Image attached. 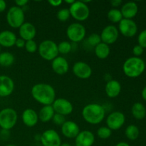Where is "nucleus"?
<instances>
[{
  "label": "nucleus",
  "instance_id": "1",
  "mask_svg": "<svg viewBox=\"0 0 146 146\" xmlns=\"http://www.w3.org/2000/svg\"><path fill=\"white\" fill-rule=\"evenodd\" d=\"M33 98L44 106L52 105L56 100V91L52 86L48 84H35L31 91Z\"/></svg>",
  "mask_w": 146,
  "mask_h": 146
},
{
  "label": "nucleus",
  "instance_id": "2",
  "mask_svg": "<svg viewBox=\"0 0 146 146\" xmlns=\"http://www.w3.org/2000/svg\"><path fill=\"white\" fill-rule=\"evenodd\" d=\"M82 116L85 121L92 125H96L102 122L106 115L105 108L98 104H90L82 110Z\"/></svg>",
  "mask_w": 146,
  "mask_h": 146
},
{
  "label": "nucleus",
  "instance_id": "3",
  "mask_svg": "<svg viewBox=\"0 0 146 146\" xmlns=\"http://www.w3.org/2000/svg\"><path fill=\"white\" fill-rule=\"evenodd\" d=\"M145 69V63L140 57H130L125 60L123 66V71L129 78L140 76Z\"/></svg>",
  "mask_w": 146,
  "mask_h": 146
},
{
  "label": "nucleus",
  "instance_id": "4",
  "mask_svg": "<svg viewBox=\"0 0 146 146\" xmlns=\"http://www.w3.org/2000/svg\"><path fill=\"white\" fill-rule=\"evenodd\" d=\"M38 54L46 61H53L58 56V46L52 40H44L38 47Z\"/></svg>",
  "mask_w": 146,
  "mask_h": 146
},
{
  "label": "nucleus",
  "instance_id": "5",
  "mask_svg": "<svg viewBox=\"0 0 146 146\" xmlns=\"http://www.w3.org/2000/svg\"><path fill=\"white\" fill-rule=\"evenodd\" d=\"M18 115L17 111L11 108H6L0 111V127L9 131L17 124Z\"/></svg>",
  "mask_w": 146,
  "mask_h": 146
},
{
  "label": "nucleus",
  "instance_id": "6",
  "mask_svg": "<svg viewBox=\"0 0 146 146\" xmlns=\"http://www.w3.org/2000/svg\"><path fill=\"white\" fill-rule=\"evenodd\" d=\"M25 14L24 10L20 7L14 6L8 10L7 21L9 25L14 29H19L24 23Z\"/></svg>",
  "mask_w": 146,
  "mask_h": 146
},
{
  "label": "nucleus",
  "instance_id": "7",
  "mask_svg": "<svg viewBox=\"0 0 146 146\" xmlns=\"http://www.w3.org/2000/svg\"><path fill=\"white\" fill-rule=\"evenodd\" d=\"M68 9L71 17L78 21H84L89 17V7L81 1H75Z\"/></svg>",
  "mask_w": 146,
  "mask_h": 146
},
{
  "label": "nucleus",
  "instance_id": "8",
  "mask_svg": "<svg viewBox=\"0 0 146 146\" xmlns=\"http://www.w3.org/2000/svg\"><path fill=\"white\" fill-rule=\"evenodd\" d=\"M86 31L83 24L80 23H73L70 24L66 29V36L70 41L78 43L85 38Z\"/></svg>",
  "mask_w": 146,
  "mask_h": 146
},
{
  "label": "nucleus",
  "instance_id": "9",
  "mask_svg": "<svg viewBox=\"0 0 146 146\" xmlns=\"http://www.w3.org/2000/svg\"><path fill=\"white\" fill-rule=\"evenodd\" d=\"M40 141L43 146H60L61 144V137L54 129L44 131L40 137Z\"/></svg>",
  "mask_w": 146,
  "mask_h": 146
},
{
  "label": "nucleus",
  "instance_id": "10",
  "mask_svg": "<svg viewBox=\"0 0 146 146\" xmlns=\"http://www.w3.org/2000/svg\"><path fill=\"white\" fill-rule=\"evenodd\" d=\"M118 31L125 37H133L137 34L138 26L133 19H123L118 23Z\"/></svg>",
  "mask_w": 146,
  "mask_h": 146
},
{
  "label": "nucleus",
  "instance_id": "11",
  "mask_svg": "<svg viewBox=\"0 0 146 146\" xmlns=\"http://www.w3.org/2000/svg\"><path fill=\"white\" fill-rule=\"evenodd\" d=\"M125 121V115L120 111H115L108 115L106 119V125L111 131L120 129L124 125Z\"/></svg>",
  "mask_w": 146,
  "mask_h": 146
},
{
  "label": "nucleus",
  "instance_id": "12",
  "mask_svg": "<svg viewBox=\"0 0 146 146\" xmlns=\"http://www.w3.org/2000/svg\"><path fill=\"white\" fill-rule=\"evenodd\" d=\"M51 106L55 113L61 114L64 116L71 114L74 110L72 104L65 98H56Z\"/></svg>",
  "mask_w": 146,
  "mask_h": 146
},
{
  "label": "nucleus",
  "instance_id": "13",
  "mask_svg": "<svg viewBox=\"0 0 146 146\" xmlns=\"http://www.w3.org/2000/svg\"><path fill=\"white\" fill-rule=\"evenodd\" d=\"M101 41L108 44H114L118 40L119 31L116 27L113 25H108L102 30L101 34Z\"/></svg>",
  "mask_w": 146,
  "mask_h": 146
},
{
  "label": "nucleus",
  "instance_id": "14",
  "mask_svg": "<svg viewBox=\"0 0 146 146\" xmlns=\"http://www.w3.org/2000/svg\"><path fill=\"white\" fill-rule=\"evenodd\" d=\"M73 73L74 75L81 79L88 78L92 74V68L84 61H77L73 66Z\"/></svg>",
  "mask_w": 146,
  "mask_h": 146
},
{
  "label": "nucleus",
  "instance_id": "15",
  "mask_svg": "<svg viewBox=\"0 0 146 146\" xmlns=\"http://www.w3.org/2000/svg\"><path fill=\"white\" fill-rule=\"evenodd\" d=\"M95 142V136L89 131H80L75 138L76 146H92Z\"/></svg>",
  "mask_w": 146,
  "mask_h": 146
},
{
  "label": "nucleus",
  "instance_id": "16",
  "mask_svg": "<svg viewBox=\"0 0 146 146\" xmlns=\"http://www.w3.org/2000/svg\"><path fill=\"white\" fill-rule=\"evenodd\" d=\"M19 34L20 38L24 39L25 41L34 40L36 34V29L31 23L24 22L19 28Z\"/></svg>",
  "mask_w": 146,
  "mask_h": 146
},
{
  "label": "nucleus",
  "instance_id": "17",
  "mask_svg": "<svg viewBox=\"0 0 146 146\" xmlns=\"http://www.w3.org/2000/svg\"><path fill=\"white\" fill-rule=\"evenodd\" d=\"M14 89V83L7 76H0V97H7L11 95Z\"/></svg>",
  "mask_w": 146,
  "mask_h": 146
},
{
  "label": "nucleus",
  "instance_id": "18",
  "mask_svg": "<svg viewBox=\"0 0 146 146\" xmlns=\"http://www.w3.org/2000/svg\"><path fill=\"white\" fill-rule=\"evenodd\" d=\"M61 133L67 138H76L80 133V128L76 123L67 121L61 125Z\"/></svg>",
  "mask_w": 146,
  "mask_h": 146
},
{
  "label": "nucleus",
  "instance_id": "19",
  "mask_svg": "<svg viewBox=\"0 0 146 146\" xmlns=\"http://www.w3.org/2000/svg\"><path fill=\"white\" fill-rule=\"evenodd\" d=\"M51 68L54 73L58 75H64L66 74L69 68V65L65 58L57 56L51 63Z\"/></svg>",
  "mask_w": 146,
  "mask_h": 146
},
{
  "label": "nucleus",
  "instance_id": "20",
  "mask_svg": "<svg viewBox=\"0 0 146 146\" xmlns=\"http://www.w3.org/2000/svg\"><path fill=\"white\" fill-rule=\"evenodd\" d=\"M21 118L24 125L29 128L35 126L38 121V113L31 108H27L24 110L22 113Z\"/></svg>",
  "mask_w": 146,
  "mask_h": 146
},
{
  "label": "nucleus",
  "instance_id": "21",
  "mask_svg": "<svg viewBox=\"0 0 146 146\" xmlns=\"http://www.w3.org/2000/svg\"><path fill=\"white\" fill-rule=\"evenodd\" d=\"M121 11L123 19H132L138 14V7L134 1H128L122 6Z\"/></svg>",
  "mask_w": 146,
  "mask_h": 146
},
{
  "label": "nucleus",
  "instance_id": "22",
  "mask_svg": "<svg viewBox=\"0 0 146 146\" xmlns=\"http://www.w3.org/2000/svg\"><path fill=\"white\" fill-rule=\"evenodd\" d=\"M17 38L16 34L11 31H3L0 33V46L10 48L15 46Z\"/></svg>",
  "mask_w": 146,
  "mask_h": 146
},
{
  "label": "nucleus",
  "instance_id": "23",
  "mask_svg": "<svg viewBox=\"0 0 146 146\" xmlns=\"http://www.w3.org/2000/svg\"><path fill=\"white\" fill-rule=\"evenodd\" d=\"M105 91L109 98H116L121 91V85L116 80H110L105 86Z\"/></svg>",
  "mask_w": 146,
  "mask_h": 146
},
{
  "label": "nucleus",
  "instance_id": "24",
  "mask_svg": "<svg viewBox=\"0 0 146 146\" xmlns=\"http://www.w3.org/2000/svg\"><path fill=\"white\" fill-rule=\"evenodd\" d=\"M55 114L52 106H44L38 113V119L43 123H47L52 120Z\"/></svg>",
  "mask_w": 146,
  "mask_h": 146
},
{
  "label": "nucleus",
  "instance_id": "25",
  "mask_svg": "<svg viewBox=\"0 0 146 146\" xmlns=\"http://www.w3.org/2000/svg\"><path fill=\"white\" fill-rule=\"evenodd\" d=\"M131 113L135 119L142 120L146 115V108L141 103H135L133 105Z\"/></svg>",
  "mask_w": 146,
  "mask_h": 146
},
{
  "label": "nucleus",
  "instance_id": "26",
  "mask_svg": "<svg viewBox=\"0 0 146 146\" xmlns=\"http://www.w3.org/2000/svg\"><path fill=\"white\" fill-rule=\"evenodd\" d=\"M111 49L108 44L105 43H100L95 47V54L100 59H106L109 56Z\"/></svg>",
  "mask_w": 146,
  "mask_h": 146
},
{
  "label": "nucleus",
  "instance_id": "27",
  "mask_svg": "<svg viewBox=\"0 0 146 146\" xmlns=\"http://www.w3.org/2000/svg\"><path fill=\"white\" fill-rule=\"evenodd\" d=\"M14 56L9 52L0 53V65L2 66H9L14 62Z\"/></svg>",
  "mask_w": 146,
  "mask_h": 146
},
{
  "label": "nucleus",
  "instance_id": "28",
  "mask_svg": "<svg viewBox=\"0 0 146 146\" xmlns=\"http://www.w3.org/2000/svg\"><path fill=\"white\" fill-rule=\"evenodd\" d=\"M125 134L128 139L131 141H135L139 136L140 131L136 125H130L125 128Z\"/></svg>",
  "mask_w": 146,
  "mask_h": 146
},
{
  "label": "nucleus",
  "instance_id": "29",
  "mask_svg": "<svg viewBox=\"0 0 146 146\" xmlns=\"http://www.w3.org/2000/svg\"><path fill=\"white\" fill-rule=\"evenodd\" d=\"M108 20L112 23H119L123 19L121 10L118 9H111L107 14Z\"/></svg>",
  "mask_w": 146,
  "mask_h": 146
},
{
  "label": "nucleus",
  "instance_id": "30",
  "mask_svg": "<svg viewBox=\"0 0 146 146\" xmlns=\"http://www.w3.org/2000/svg\"><path fill=\"white\" fill-rule=\"evenodd\" d=\"M57 46H58V54L60 53L61 54H67L71 52V49H72L71 44L66 41H61Z\"/></svg>",
  "mask_w": 146,
  "mask_h": 146
},
{
  "label": "nucleus",
  "instance_id": "31",
  "mask_svg": "<svg viewBox=\"0 0 146 146\" xmlns=\"http://www.w3.org/2000/svg\"><path fill=\"white\" fill-rule=\"evenodd\" d=\"M112 134V131L106 126L100 127L97 131V135L101 139H108L111 137Z\"/></svg>",
  "mask_w": 146,
  "mask_h": 146
},
{
  "label": "nucleus",
  "instance_id": "32",
  "mask_svg": "<svg viewBox=\"0 0 146 146\" xmlns=\"http://www.w3.org/2000/svg\"><path fill=\"white\" fill-rule=\"evenodd\" d=\"M56 17L57 19H58L60 21H63V22H64V21H67V20L70 18V17H71L69 9L66 8H64L58 10V11L57 12Z\"/></svg>",
  "mask_w": 146,
  "mask_h": 146
},
{
  "label": "nucleus",
  "instance_id": "33",
  "mask_svg": "<svg viewBox=\"0 0 146 146\" xmlns=\"http://www.w3.org/2000/svg\"><path fill=\"white\" fill-rule=\"evenodd\" d=\"M88 44L92 46H96L98 44H99L100 43H101V36L98 34H96V33H93L91 35L88 36V39H87Z\"/></svg>",
  "mask_w": 146,
  "mask_h": 146
},
{
  "label": "nucleus",
  "instance_id": "34",
  "mask_svg": "<svg viewBox=\"0 0 146 146\" xmlns=\"http://www.w3.org/2000/svg\"><path fill=\"white\" fill-rule=\"evenodd\" d=\"M24 48L27 52L30 54H34L38 50V45L34 40H29V41H26Z\"/></svg>",
  "mask_w": 146,
  "mask_h": 146
},
{
  "label": "nucleus",
  "instance_id": "35",
  "mask_svg": "<svg viewBox=\"0 0 146 146\" xmlns=\"http://www.w3.org/2000/svg\"><path fill=\"white\" fill-rule=\"evenodd\" d=\"M52 121L54 123H55L57 125H62L64 123L66 122L65 117L64 115H61V114L55 113L54 114V117L52 118Z\"/></svg>",
  "mask_w": 146,
  "mask_h": 146
},
{
  "label": "nucleus",
  "instance_id": "36",
  "mask_svg": "<svg viewBox=\"0 0 146 146\" xmlns=\"http://www.w3.org/2000/svg\"><path fill=\"white\" fill-rule=\"evenodd\" d=\"M138 45L143 48H146V29L141 31L138 37Z\"/></svg>",
  "mask_w": 146,
  "mask_h": 146
},
{
  "label": "nucleus",
  "instance_id": "37",
  "mask_svg": "<svg viewBox=\"0 0 146 146\" xmlns=\"http://www.w3.org/2000/svg\"><path fill=\"white\" fill-rule=\"evenodd\" d=\"M144 51V48L143 47H141L140 45H135L134 46V47L133 48V53L134 56L136 57L140 56L143 54Z\"/></svg>",
  "mask_w": 146,
  "mask_h": 146
},
{
  "label": "nucleus",
  "instance_id": "38",
  "mask_svg": "<svg viewBox=\"0 0 146 146\" xmlns=\"http://www.w3.org/2000/svg\"><path fill=\"white\" fill-rule=\"evenodd\" d=\"M25 43L26 41H24V39H22V38H17V41H16L15 46L17 47V48H24V46H25Z\"/></svg>",
  "mask_w": 146,
  "mask_h": 146
},
{
  "label": "nucleus",
  "instance_id": "39",
  "mask_svg": "<svg viewBox=\"0 0 146 146\" xmlns=\"http://www.w3.org/2000/svg\"><path fill=\"white\" fill-rule=\"evenodd\" d=\"M48 2L52 7H59L62 4L63 1L61 0H49Z\"/></svg>",
  "mask_w": 146,
  "mask_h": 146
},
{
  "label": "nucleus",
  "instance_id": "40",
  "mask_svg": "<svg viewBox=\"0 0 146 146\" xmlns=\"http://www.w3.org/2000/svg\"><path fill=\"white\" fill-rule=\"evenodd\" d=\"M28 0H17L15 1V4H17V7L21 8L22 7H24L27 4H28Z\"/></svg>",
  "mask_w": 146,
  "mask_h": 146
},
{
  "label": "nucleus",
  "instance_id": "41",
  "mask_svg": "<svg viewBox=\"0 0 146 146\" xmlns=\"http://www.w3.org/2000/svg\"><path fill=\"white\" fill-rule=\"evenodd\" d=\"M122 3L123 1L121 0H112L111 1V4L112 5V7H115V9H116V7H118L119 6H121Z\"/></svg>",
  "mask_w": 146,
  "mask_h": 146
},
{
  "label": "nucleus",
  "instance_id": "42",
  "mask_svg": "<svg viewBox=\"0 0 146 146\" xmlns=\"http://www.w3.org/2000/svg\"><path fill=\"white\" fill-rule=\"evenodd\" d=\"M7 8V4L4 0H0V13L3 12Z\"/></svg>",
  "mask_w": 146,
  "mask_h": 146
},
{
  "label": "nucleus",
  "instance_id": "43",
  "mask_svg": "<svg viewBox=\"0 0 146 146\" xmlns=\"http://www.w3.org/2000/svg\"><path fill=\"white\" fill-rule=\"evenodd\" d=\"M141 95H142V98H143L145 101H146V86H145L143 89L142 93H141Z\"/></svg>",
  "mask_w": 146,
  "mask_h": 146
},
{
  "label": "nucleus",
  "instance_id": "44",
  "mask_svg": "<svg viewBox=\"0 0 146 146\" xmlns=\"http://www.w3.org/2000/svg\"><path fill=\"white\" fill-rule=\"evenodd\" d=\"M115 146H130V145L125 142H120L117 143Z\"/></svg>",
  "mask_w": 146,
  "mask_h": 146
},
{
  "label": "nucleus",
  "instance_id": "45",
  "mask_svg": "<svg viewBox=\"0 0 146 146\" xmlns=\"http://www.w3.org/2000/svg\"><path fill=\"white\" fill-rule=\"evenodd\" d=\"M64 1H65L66 4H70V5H71V4H72L75 1H74V0H65Z\"/></svg>",
  "mask_w": 146,
  "mask_h": 146
},
{
  "label": "nucleus",
  "instance_id": "46",
  "mask_svg": "<svg viewBox=\"0 0 146 146\" xmlns=\"http://www.w3.org/2000/svg\"><path fill=\"white\" fill-rule=\"evenodd\" d=\"M60 146H71L69 143H61Z\"/></svg>",
  "mask_w": 146,
  "mask_h": 146
},
{
  "label": "nucleus",
  "instance_id": "47",
  "mask_svg": "<svg viewBox=\"0 0 146 146\" xmlns=\"http://www.w3.org/2000/svg\"><path fill=\"white\" fill-rule=\"evenodd\" d=\"M6 146H17V145H12V144H10V145H6Z\"/></svg>",
  "mask_w": 146,
  "mask_h": 146
},
{
  "label": "nucleus",
  "instance_id": "48",
  "mask_svg": "<svg viewBox=\"0 0 146 146\" xmlns=\"http://www.w3.org/2000/svg\"><path fill=\"white\" fill-rule=\"evenodd\" d=\"M0 51H1V46H0Z\"/></svg>",
  "mask_w": 146,
  "mask_h": 146
},
{
  "label": "nucleus",
  "instance_id": "49",
  "mask_svg": "<svg viewBox=\"0 0 146 146\" xmlns=\"http://www.w3.org/2000/svg\"><path fill=\"white\" fill-rule=\"evenodd\" d=\"M75 146H76V145H75Z\"/></svg>",
  "mask_w": 146,
  "mask_h": 146
}]
</instances>
